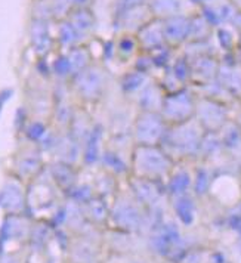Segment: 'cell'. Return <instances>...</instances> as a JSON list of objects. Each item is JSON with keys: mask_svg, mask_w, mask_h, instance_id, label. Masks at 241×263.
Masks as SVG:
<instances>
[{"mask_svg": "<svg viewBox=\"0 0 241 263\" xmlns=\"http://www.w3.org/2000/svg\"><path fill=\"white\" fill-rule=\"evenodd\" d=\"M176 163L161 145H135L131 157V176L139 179L163 182L175 168Z\"/></svg>", "mask_w": 241, "mask_h": 263, "instance_id": "cell-1", "label": "cell"}, {"mask_svg": "<svg viewBox=\"0 0 241 263\" xmlns=\"http://www.w3.org/2000/svg\"><path fill=\"white\" fill-rule=\"evenodd\" d=\"M205 133L195 119L176 126H169L161 146L175 163H182L185 160L200 157V146Z\"/></svg>", "mask_w": 241, "mask_h": 263, "instance_id": "cell-2", "label": "cell"}, {"mask_svg": "<svg viewBox=\"0 0 241 263\" xmlns=\"http://www.w3.org/2000/svg\"><path fill=\"white\" fill-rule=\"evenodd\" d=\"M169 124L160 112L136 111L131 126V136L135 145H161Z\"/></svg>", "mask_w": 241, "mask_h": 263, "instance_id": "cell-3", "label": "cell"}, {"mask_svg": "<svg viewBox=\"0 0 241 263\" xmlns=\"http://www.w3.org/2000/svg\"><path fill=\"white\" fill-rule=\"evenodd\" d=\"M197 96L188 87L164 96L160 114L169 126H176L195 117Z\"/></svg>", "mask_w": 241, "mask_h": 263, "instance_id": "cell-4", "label": "cell"}, {"mask_svg": "<svg viewBox=\"0 0 241 263\" xmlns=\"http://www.w3.org/2000/svg\"><path fill=\"white\" fill-rule=\"evenodd\" d=\"M203 127L205 132L219 133L224 129V126L229 121L228 107L224 102H219L215 99L197 96V107H195V117Z\"/></svg>", "mask_w": 241, "mask_h": 263, "instance_id": "cell-5", "label": "cell"}, {"mask_svg": "<svg viewBox=\"0 0 241 263\" xmlns=\"http://www.w3.org/2000/svg\"><path fill=\"white\" fill-rule=\"evenodd\" d=\"M131 192V191H129ZM142 204L139 203L133 194L131 192V198L123 200L116 204V209H113L111 217L116 220V223L126 232L138 231L144 225L145 215L142 213Z\"/></svg>", "mask_w": 241, "mask_h": 263, "instance_id": "cell-6", "label": "cell"}, {"mask_svg": "<svg viewBox=\"0 0 241 263\" xmlns=\"http://www.w3.org/2000/svg\"><path fill=\"white\" fill-rule=\"evenodd\" d=\"M76 84L80 95L87 101H98L104 93V77L97 70L86 68L76 74Z\"/></svg>", "mask_w": 241, "mask_h": 263, "instance_id": "cell-7", "label": "cell"}, {"mask_svg": "<svg viewBox=\"0 0 241 263\" xmlns=\"http://www.w3.org/2000/svg\"><path fill=\"white\" fill-rule=\"evenodd\" d=\"M163 33L169 45H179L188 40L191 34V18L183 15H173L163 20Z\"/></svg>", "mask_w": 241, "mask_h": 263, "instance_id": "cell-8", "label": "cell"}, {"mask_svg": "<svg viewBox=\"0 0 241 263\" xmlns=\"http://www.w3.org/2000/svg\"><path fill=\"white\" fill-rule=\"evenodd\" d=\"M136 40L139 48L144 49L145 52L163 46L166 43L163 33V21L158 18H153L151 21H148L136 31Z\"/></svg>", "mask_w": 241, "mask_h": 263, "instance_id": "cell-9", "label": "cell"}, {"mask_svg": "<svg viewBox=\"0 0 241 263\" xmlns=\"http://www.w3.org/2000/svg\"><path fill=\"white\" fill-rule=\"evenodd\" d=\"M164 96H166V93L161 89V86L158 84V82L157 83L150 82L139 92V95L133 99L132 105L135 107L136 111H154V112H160Z\"/></svg>", "mask_w": 241, "mask_h": 263, "instance_id": "cell-10", "label": "cell"}, {"mask_svg": "<svg viewBox=\"0 0 241 263\" xmlns=\"http://www.w3.org/2000/svg\"><path fill=\"white\" fill-rule=\"evenodd\" d=\"M217 70H219V65L213 58L207 55L197 57L191 62V82L200 87L212 83L216 80Z\"/></svg>", "mask_w": 241, "mask_h": 263, "instance_id": "cell-11", "label": "cell"}, {"mask_svg": "<svg viewBox=\"0 0 241 263\" xmlns=\"http://www.w3.org/2000/svg\"><path fill=\"white\" fill-rule=\"evenodd\" d=\"M150 82H151L150 74L139 71V70H135V68H133L132 71L123 74V77L120 79V89L124 99L132 104L133 99L139 95V92Z\"/></svg>", "mask_w": 241, "mask_h": 263, "instance_id": "cell-12", "label": "cell"}, {"mask_svg": "<svg viewBox=\"0 0 241 263\" xmlns=\"http://www.w3.org/2000/svg\"><path fill=\"white\" fill-rule=\"evenodd\" d=\"M216 80L232 98H241V71L235 68V62L219 65Z\"/></svg>", "mask_w": 241, "mask_h": 263, "instance_id": "cell-13", "label": "cell"}, {"mask_svg": "<svg viewBox=\"0 0 241 263\" xmlns=\"http://www.w3.org/2000/svg\"><path fill=\"white\" fill-rule=\"evenodd\" d=\"M164 185H166V192H169L172 197L185 195L193 186V176L188 170L181 168L179 163H176Z\"/></svg>", "mask_w": 241, "mask_h": 263, "instance_id": "cell-14", "label": "cell"}, {"mask_svg": "<svg viewBox=\"0 0 241 263\" xmlns=\"http://www.w3.org/2000/svg\"><path fill=\"white\" fill-rule=\"evenodd\" d=\"M220 141L224 145V149L228 151H235L241 148V129L235 121H231L224 126V129L219 132Z\"/></svg>", "mask_w": 241, "mask_h": 263, "instance_id": "cell-15", "label": "cell"}, {"mask_svg": "<svg viewBox=\"0 0 241 263\" xmlns=\"http://www.w3.org/2000/svg\"><path fill=\"white\" fill-rule=\"evenodd\" d=\"M101 138H102V129L99 126H95L92 132L87 135V139H86V151H85V160L87 164H94L101 160Z\"/></svg>", "mask_w": 241, "mask_h": 263, "instance_id": "cell-16", "label": "cell"}, {"mask_svg": "<svg viewBox=\"0 0 241 263\" xmlns=\"http://www.w3.org/2000/svg\"><path fill=\"white\" fill-rule=\"evenodd\" d=\"M175 198V212L178 217L181 219L183 225H190L193 223L194 213H195V207H194V201L191 197L185 195H179V197H173Z\"/></svg>", "mask_w": 241, "mask_h": 263, "instance_id": "cell-17", "label": "cell"}, {"mask_svg": "<svg viewBox=\"0 0 241 263\" xmlns=\"http://www.w3.org/2000/svg\"><path fill=\"white\" fill-rule=\"evenodd\" d=\"M222 149H224V145H222L219 133L206 132L201 141V146H200V157L210 158V157L217 156Z\"/></svg>", "mask_w": 241, "mask_h": 263, "instance_id": "cell-18", "label": "cell"}, {"mask_svg": "<svg viewBox=\"0 0 241 263\" xmlns=\"http://www.w3.org/2000/svg\"><path fill=\"white\" fill-rule=\"evenodd\" d=\"M31 37H33V45L39 53L48 52L50 46V39H49L48 28L43 21H36L31 27Z\"/></svg>", "mask_w": 241, "mask_h": 263, "instance_id": "cell-19", "label": "cell"}, {"mask_svg": "<svg viewBox=\"0 0 241 263\" xmlns=\"http://www.w3.org/2000/svg\"><path fill=\"white\" fill-rule=\"evenodd\" d=\"M150 8L156 16H164L169 18L173 15H178L181 9V2L179 0H151L150 2Z\"/></svg>", "mask_w": 241, "mask_h": 263, "instance_id": "cell-20", "label": "cell"}, {"mask_svg": "<svg viewBox=\"0 0 241 263\" xmlns=\"http://www.w3.org/2000/svg\"><path fill=\"white\" fill-rule=\"evenodd\" d=\"M52 176L53 179L57 180V183L62 186V188H70L74 185V172L70 164L67 163H57L53 167H52Z\"/></svg>", "mask_w": 241, "mask_h": 263, "instance_id": "cell-21", "label": "cell"}, {"mask_svg": "<svg viewBox=\"0 0 241 263\" xmlns=\"http://www.w3.org/2000/svg\"><path fill=\"white\" fill-rule=\"evenodd\" d=\"M170 71L173 72V76L181 82L183 86H187L188 82H191V62L188 58L182 57L175 60V62L169 67Z\"/></svg>", "mask_w": 241, "mask_h": 263, "instance_id": "cell-22", "label": "cell"}, {"mask_svg": "<svg viewBox=\"0 0 241 263\" xmlns=\"http://www.w3.org/2000/svg\"><path fill=\"white\" fill-rule=\"evenodd\" d=\"M148 57H150V60H151V64H153V67H156V68H168L170 67V62H172V53H170V50L168 46H158V48L153 49V50H150V52H145Z\"/></svg>", "mask_w": 241, "mask_h": 263, "instance_id": "cell-23", "label": "cell"}, {"mask_svg": "<svg viewBox=\"0 0 241 263\" xmlns=\"http://www.w3.org/2000/svg\"><path fill=\"white\" fill-rule=\"evenodd\" d=\"M70 23L74 25V28L77 31H87L95 24V18H94L92 12H89L87 9H79L72 13Z\"/></svg>", "mask_w": 241, "mask_h": 263, "instance_id": "cell-24", "label": "cell"}, {"mask_svg": "<svg viewBox=\"0 0 241 263\" xmlns=\"http://www.w3.org/2000/svg\"><path fill=\"white\" fill-rule=\"evenodd\" d=\"M210 183H212V178H210L209 170L205 167L198 168V170L195 172V176L193 178L194 192H195L197 195H203V194H206V192L209 191Z\"/></svg>", "mask_w": 241, "mask_h": 263, "instance_id": "cell-25", "label": "cell"}, {"mask_svg": "<svg viewBox=\"0 0 241 263\" xmlns=\"http://www.w3.org/2000/svg\"><path fill=\"white\" fill-rule=\"evenodd\" d=\"M70 64H71L72 71H76V74H79L80 71H83L87 68V52L83 49H76L72 50L71 55L68 57Z\"/></svg>", "mask_w": 241, "mask_h": 263, "instance_id": "cell-26", "label": "cell"}, {"mask_svg": "<svg viewBox=\"0 0 241 263\" xmlns=\"http://www.w3.org/2000/svg\"><path fill=\"white\" fill-rule=\"evenodd\" d=\"M207 30H209V24L206 23L203 16L191 18V34H190V37L195 39L197 42H201L203 39H206Z\"/></svg>", "mask_w": 241, "mask_h": 263, "instance_id": "cell-27", "label": "cell"}, {"mask_svg": "<svg viewBox=\"0 0 241 263\" xmlns=\"http://www.w3.org/2000/svg\"><path fill=\"white\" fill-rule=\"evenodd\" d=\"M138 48H139L138 40L133 39L132 36H123L120 39V42H119V45H117V50L126 58L133 55L138 50Z\"/></svg>", "mask_w": 241, "mask_h": 263, "instance_id": "cell-28", "label": "cell"}, {"mask_svg": "<svg viewBox=\"0 0 241 263\" xmlns=\"http://www.w3.org/2000/svg\"><path fill=\"white\" fill-rule=\"evenodd\" d=\"M77 30L74 28L71 23H65L60 27V40L64 45H71L77 39Z\"/></svg>", "mask_w": 241, "mask_h": 263, "instance_id": "cell-29", "label": "cell"}, {"mask_svg": "<svg viewBox=\"0 0 241 263\" xmlns=\"http://www.w3.org/2000/svg\"><path fill=\"white\" fill-rule=\"evenodd\" d=\"M217 42H219V45H220V48L222 49L231 50V49H232V45H234V39H232L231 31L227 30V28H219V30H217Z\"/></svg>", "mask_w": 241, "mask_h": 263, "instance_id": "cell-30", "label": "cell"}, {"mask_svg": "<svg viewBox=\"0 0 241 263\" xmlns=\"http://www.w3.org/2000/svg\"><path fill=\"white\" fill-rule=\"evenodd\" d=\"M71 64L68 57H60L58 60L53 62V72H57L58 76H67L68 72H71Z\"/></svg>", "mask_w": 241, "mask_h": 263, "instance_id": "cell-31", "label": "cell"}, {"mask_svg": "<svg viewBox=\"0 0 241 263\" xmlns=\"http://www.w3.org/2000/svg\"><path fill=\"white\" fill-rule=\"evenodd\" d=\"M201 16L206 20V23L209 25H212V27H216L219 25L222 21H220V18H219V13L217 11H215L213 8H209V6H205L203 8V11H201Z\"/></svg>", "mask_w": 241, "mask_h": 263, "instance_id": "cell-32", "label": "cell"}, {"mask_svg": "<svg viewBox=\"0 0 241 263\" xmlns=\"http://www.w3.org/2000/svg\"><path fill=\"white\" fill-rule=\"evenodd\" d=\"M27 135H28V138L33 139V141H40V139L46 135L45 126L40 124V123H33V124H30Z\"/></svg>", "mask_w": 241, "mask_h": 263, "instance_id": "cell-33", "label": "cell"}, {"mask_svg": "<svg viewBox=\"0 0 241 263\" xmlns=\"http://www.w3.org/2000/svg\"><path fill=\"white\" fill-rule=\"evenodd\" d=\"M9 95H11V90H5V92L0 93V109L3 107V104L9 99Z\"/></svg>", "mask_w": 241, "mask_h": 263, "instance_id": "cell-34", "label": "cell"}, {"mask_svg": "<svg viewBox=\"0 0 241 263\" xmlns=\"http://www.w3.org/2000/svg\"><path fill=\"white\" fill-rule=\"evenodd\" d=\"M235 123L238 124V127H240V129H241V112H240V114H238V116H237V120H235Z\"/></svg>", "mask_w": 241, "mask_h": 263, "instance_id": "cell-35", "label": "cell"}, {"mask_svg": "<svg viewBox=\"0 0 241 263\" xmlns=\"http://www.w3.org/2000/svg\"><path fill=\"white\" fill-rule=\"evenodd\" d=\"M238 45H240V48H241V36H240V40H238Z\"/></svg>", "mask_w": 241, "mask_h": 263, "instance_id": "cell-36", "label": "cell"}]
</instances>
